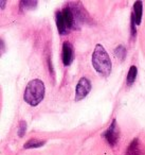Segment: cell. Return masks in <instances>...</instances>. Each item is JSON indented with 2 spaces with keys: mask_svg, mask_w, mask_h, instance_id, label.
I'll return each mask as SVG.
<instances>
[{
  "mask_svg": "<svg viewBox=\"0 0 145 155\" xmlns=\"http://www.w3.org/2000/svg\"><path fill=\"white\" fill-rule=\"evenodd\" d=\"M92 65L100 74L108 77L111 72L112 64L108 53L102 45H96L92 54Z\"/></svg>",
  "mask_w": 145,
  "mask_h": 155,
  "instance_id": "obj_1",
  "label": "cell"
},
{
  "mask_svg": "<svg viewBox=\"0 0 145 155\" xmlns=\"http://www.w3.org/2000/svg\"><path fill=\"white\" fill-rule=\"evenodd\" d=\"M45 97V84L43 81L35 79L29 82L24 91V99L29 105L36 106L44 100Z\"/></svg>",
  "mask_w": 145,
  "mask_h": 155,
  "instance_id": "obj_2",
  "label": "cell"
},
{
  "mask_svg": "<svg viewBox=\"0 0 145 155\" xmlns=\"http://www.w3.org/2000/svg\"><path fill=\"white\" fill-rule=\"evenodd\" d=\"M75 17L72 9L67 7L56 13V26L60 35H65L74 27Z\"/></svg>",
  "mask_w": 145,
  "mask_h": 155,
  "instance_id": "obj_3",
  "label": "cell"
},
{
  "mask_svg": "<svg viewBox=\"0 0 145 155\" xmlns=\"http://www.w3.org/2000/svg\"><path fill=\"white\" fill-rule=\"evenodd\" d=\"M104 138L106 139V141L110 144L111 147H114L115 144L119 141V137H120V130L118 127V123L117 120L113 119L111 124L109 125V127L106 130L104 134H103Z\"/></svg>",
  "mask_w": 145,
  "mask_h": 155,
  "instance_id": "obj_4",
  "label": "cell"
},
{
  "mask_svg": "<svg viewBox=\"0 0 145 155\" xmlns=\"http://www.w3.org/2000/svg\"><path fill=\"white\" fill-rule=\"evenodd\" d=\"M90 91H91V82L87 78L79 79L76 85V89H75V101H79V100L86 98L90 93Z\"/></svg>",
  "mask_w": 145,
  "mask_h": 155,
  "instance_id": "obj_5",
  "label": "cell"
},
{
  "mask_svg": "<svg viewBox=\"0 0 145 155\" xmlns=\"http://www.w3.org/2000/svg\"><path fill=\"white\" fill-rule=\"evenodd\" d=\"M125 155H145V146L138 138H134L128 146Z\"/></svg>",
  "mask_w": 145,
  "mask_h": 155,
  "instance_id": "obj_6",
  "label": "cell"
},
{
  "mask_svg": "<svg viewBox=\"0 0 145 155\" xmlns=\"http://www.w3.org/2000/svg\"><path fill=\"white\" fill-rule=\"evenodd\" d=\"M63 64L65 66H69V65L72 64L73 62V58H74V53H73V47L70 43L66 41L63 45Z\"/></svg>",
  "mask_w": 145,
  "mask_h": 155,
  "instance_id": "obj_7",
  "label": "cell"
},
{
  "mask_svg": "<svg viewBox=\"0 0 145 155\" xmlns=\"http://www.w3.org/2000/svg\"><path fill=\"white\" fill-rule=\"evenodd\" d=\"M142 14H143V3L141 1H136L134 5V16L136 25H140L142 20Z\"/></svg>",
  "mask_w": 145,
  "mask_h": 155,
  "instance_id": "obj_8",
  "label": "cell"
},
{
  "mask_svg": "<svg viewBox=\"0 0 145 155\" xmlns=\"http://www.w3.org/2000/svg\"><path fill=\"white\" fill-rule=\"evenodd\" d=\"M137 74H138V69H137L136 66H131L128 71V74H127V84L128 85H131L132 83L136 81V78Z\"/></svg>",
  "mask_w": 145,
  "mask_h": 155,
  "instance_id": "obj_9",
  "label": "cell"
},
{
  "mask_svg": "<svg viewBox=\"0 0 145 155\" xmlns=\"http://www.w3.org/2000/svg\"><path fill=\"white\" fill-rule=\"evenodd\" d=\"M46 141H40V140L37 139H30L29 141H27L24 143V149H33V148H39V147H43L45 144Z\"/></svg>",
  "mask_w": 145,
  "mask_h": 155,
  "instance_id": "obj_10",
  "label": "cell"
},
{
  "mask_svg": "<svg viewBox=\"0 0 145 155\" xmlns=\"http://www.w3.org/2000/svg\"><path fill=\"white\" fill-rule=\"evenodd\" d=\"M20 9L26 11V10H30V9H34L37 5L36 1H27V0H24V1H20Z\"/></svg>",
  "mask_w": 145,
  "mask_h": 155,
  "instance_id": "obj_11",
  "label": "cell"
},
{
  "mask_svg": "<svg viewBox=\"0 0 145 155\" xmlns=\"http://www.w3.org/2000/svg\"><path fill=\"white\" fill-rule=\"evenodd\" d=\"M114 55L117 56V58H119L120 60H123L126 55V49L122 45L118 46L114 49Z\"/></svg>",
  "mask_w": 145,
  "mask_h": 155,
  "instance_id": "obj_12",
  "label": "cell"
},
{
  "mask_svg": "<svg viewBox=\"0 0 145 155\" xmlns=\"http://www.w3.org/2000/svg\"><path fill=\"white\" fill-rule=\"evenodd\" d=\"M27 131V123L26 121H20L19 122V127H18V136L22 137L26 134Z\"/></svg>",
  "mask_w": 145,
  "mask_h": 155,
  "instance_id": "obj_13",
  "label": "cell"
},
{
  "mask_svg": "<svg viewBox=\"0 0 145 155\" xmlns=\"http://www.w3.org/2000/svg\"><path fill=\"white\" fill-rule=\"evenodd\" d=\"M3 5H5V1H1V9H3Z\"/></svg>",
  "mask_w": 145,
  "mask_h": 155,
  "instance_id": "obj_14",
  "label": "cell"
}]
</instances>
